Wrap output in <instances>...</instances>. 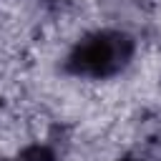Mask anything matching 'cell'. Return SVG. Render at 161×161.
Instances as JSON below:
<instances>
[{
    "label": "cell",
    "instance_id": "obj_3",
    "mask_svg": "<svg viewBox=\"0 0 161 161\" xmlns=\"http://www.w3.org/2000/svg\"><path fill=\"white\" fill-rule=\"evenodd\" d=\"M118 161H146V158H141V156H136V153H126V156H121Z\"/></svg>",
    "mask_w": 161,
    "mask_h": 161
},
{
    "label": "cell",
    "instance_id": "obj_1",
    "mask_svg": "<svg viewBox=\"0 0 161 161\" xmlns=\"http://www.w3.org/2000/svg\"><path fill=\"white\" fill-rule=\"evenodd\" d=\"M136 43L126 30L118 28H98L86 33L70 48L65 58V68L78 78L103 80L118 75L133 58Z\"/></svg>",
    "mask_w": 161,
    "mask_h": 161
},
{
    "label": "cell",
    "instance_id": "obj_2",
    "mask_svg": "<svg viewBox=\"0 0 161 161\" xmlns=\"http://www.w3.org/2000/svg\"><path fill=\"white\" fill-rule=\"evenodd\" d=\"M10 161H53V156L45 148H30L23 158H10Z\"/></svg>",
    "mask_w": 161,
    "mask_h": 161
}]
</instances>
